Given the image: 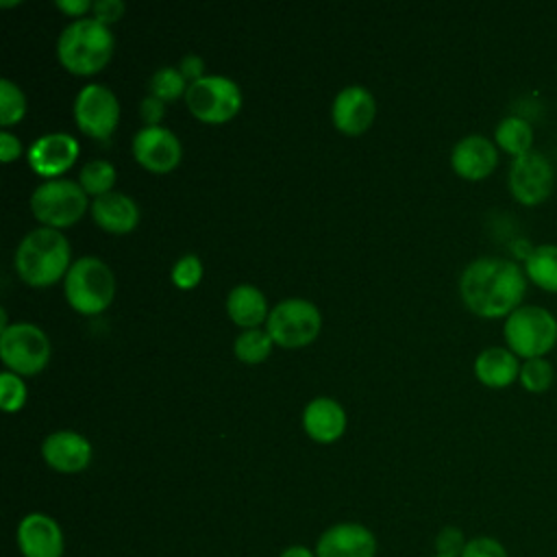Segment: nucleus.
Listing matches in <instances>:
<instances>
[{
	"mask_svg": "<svg viewBox=\"0 0 557 557\" xmlns=\"http://www.w3.org/2000/svg\"><path fill=\"white\" fill-rule=\"evenodd\" d=\"M0 359L7 370L17 374H37L48 366L50 339L37 324H9L0 331Z\"/></svg>",
	"mask_w": 557,
	"mask_h": 557,
	"instance_id": "9",
	"label": "nucleus"
},
{
	"mask_svg": "<svg viewBox=\"0 0 557 557\" xmlns=\"http://www.w3.org/2000/svg\"><path fill=\"white\" fill-rule=\"evenodd\" d=\"M466 537L463 531L459 527H444L440 529V533L435 535V555H444V557H461V550L466 548Z\"/></svg>",
	"mask_w": 557,
	"mask_h": 557,
	"instance_id": "32",
	"label": "nucleus"
},
{
	"mask_svg": "<svg viewBox=\"0 0 557 557\" xmlns=\"http://www.w3.org/2000/svg\"><path fill=\"white\" fill-rule=\"evenodd\" d=\"M133 157L146 170L163 174L178 165L183 148L174 131L168 126H141L133 135Z\"/></svg>",
	"mask_w": 557,
	"mask_h": 557,
	"instance_id": "13",
	"label": "nucleus"
},
{
	"mask_svg": "<svg viewBox=\"0 0 557 557\" xmlns=\"http://www.w3.org/2000/svg\"><path fill=\"white\" fill-rule=\"evenodd\" d=\"M176 67H178L181 74L187 78V83H194V81H198V78L205 76V59H202L200 54H196V52H187V54L178 61Z\"/></svg>",
	"mask_w": 557,
	"mask_h": 557,
	"instance_id": "36",
	"label": "nucleus"
},
{
	"mask_svg": "<svg viewBox=\"0 0 557 557\" xmlns=\"http://www.w3.org/2000/svg\"><path fill=\"white\" fill-rule=\"evenodd\" d=\"M124 9H126V4L122 0H96L91 7L94 17L107 26L111 22H117L124 15Z\"/></svg>",
	"mask_w": 557,
	"mask_h": 557,
	"instance_id": "34",
	"label": "nucleus"
},
{
	"mask_svg": "<svg viewBox=\"0 0 557 557\" xmlns=\"http://www.w3.org/2000/svg\"><path fill=\"white\" fill-rule=\"evenodd\" d=\"M165 113V102L152 94H148L141 102H139V115L146 122V126H159L161 117Z\"/></svg>",
	"mask_w": 557,
	"mask_h": 557,
	"instance_id": "35",
	"label": "nucleus"
},
{
	"mask_svg": "<svg viewBox=\"0 0 557 557\" xmlns=\"http://www.w3.org/2000/svg\"><path fill=\"white\" fill-rule=\"evenodd\" d=\"M78 183L87 196L98 198V196L111 191V187L115 183V168L107 159H91L81 168Z\"/></svg>",
	"mask_w": 557,
	"mask_h": 557,
	"instance_id": "26",
	"label": "nucleus"
},
{
	"mask_svg": "<svg viewBox=\"0 0 557 557\" xmlns=\"http://www.w3.org/2000/svg\"><path fill=\"white\" fill-rule=\"evenodd\" d=\"M96 224L109 233H128L139 222L137 202L122 191H107L89 205Z\"/></svg>",
	"mask_w": 557,
	"mask_h": 557,
	"instance_id": "20",
	"label": "nucleus"
},
{
	"mask_svg": "<svg viewBox=\"0 0 557 557\" xmlns=\"http://www.w3.org/2000/svg\"><path fill=\"white\" fill-rule=\"evenodd\" d=\"M87 209V194L81 183L70 178H48L30 194L33 215L52 228L74 224Z\"/></svg>",
	"mask_w": 557,
	"mask_h": 557,
	"instance_id": "6",
	"label": "nucleus"
},
{
	"mask_svg": "<svg viewBox=\"0 0 557 557\" xmlns=\"http://www.w3.org/2000/svg\"><path fill=\"white\" fill-rule=\"evenodd\" d=\"M527 274L520 263L505 257H476L459 276L463 305L481 318H507L522 305Z\"/></svg>",
	"mask_w": 557,
	"mask_h": 557,
	"instance_id": "1",
	"label": "nucleus"
},
{
	"mask_svg": "<svg viewBox=\"0 0 557 557\" xmlns=\"http://www.w3.org/2000/svg\"><path fill=\"white\" fill-rule=\"evenodd\" d=\"M376 113L374 96L363 85L342 87L331 104L333 124L346 135H359L370 128Z\"/></svg>",
	"mask_w": 557,
	"mask_h": 557,
	"instance_id": "18",
	"label": "nucleus"
},
{
	"mask_svg": "<svg viewBox=\"0 0 557 557\" xmlns=\"http://www.w3.org/2000/svg\"><path fill=\"white\" fill-rule=\"evenodd\" d=\"M26 113V96L11 78H0V124H17Z\"/></svg>",
	"mask_w": 557,
	"mask_h": 557,
	"instance_id": "29",
	"label": "nucleus"
},
{
	"mask_svg": "<svg viewBox=\"0 0 557 557\" xmlns=\"http://www.w3.org/2000/svg\"><path fill=\"white\" fill-rule=\"evenodd\" d=\"M226 313L235 324L242 329L259 326L263 320H268V302L259 287L250 283L235 285L226 296Z\"/></svg>",
	"mask_w": 557,
	"mask_h": 557,
	"instance_id": "22",
	"label": "nucleus"
},
{
	"mask_svg": "<svg viewBox=\"0 0 557 557\" xmlns=\"http://www.w3.org/2000/svg\"><path fill=\"white\" fill-rule=\"evenodd\" d=\"M450 165L461 178H468V181L487 178L498 165V146L494 144V139L481 133L463 135L461 139L455 141L450 150Z\"/></svg>",
	"mask_w": 557,
	"mask_h": 557,
	"instance_id": "17",
	"label": "nucleus"
},
{
	"mask_svg": "<svg viewBox=\"0 0 557 557\" xmlns=\"http://www.w3.org/2000/svg\"><path fill=\"white\" fill-rule=\"evenodd\" d=\"M115 48V37L96 17L72 20L57 39V57L74 74H96L107 65Z\"/></svg>",
	"mask_w": 557,
	"mask_h": 557,
	"instance_id": "3",
	"label": "nucleus"
},
{
	"mask_svg": "<svg viewBox=\"0 0 557 557\" xmlns=\"http://www.w3.org/2000/svg\"><path fill=\"white\" fill-rule=\"evenodd\" d=\"M187 85H189L187 78L174 65H163V67L154 70L152 76H150V94L161 98L163 102L174 100L178 96H185Z\"/></svg>",
	"mask_w": 557,
	"mask_h": 557,
	"instance_id": "28",
	"label": "nucleus"
},
{
	"mask_svg": "<svg viewBox=\"0 0 557 557\" xmlns=\"http://www.w3.org/2000/svg\"><path fill=\"white\" fill-rule=\"evenodd\" d=\"M553 379H555V370H553V363L546 357L524 359L522 366H520L518 381L527 392L542 394L553 385Z\"/></svg>",
	"mask_w": 557,
	"mask_h": 557,
	"instance_id": "27",
	"label": "nucleus"
},
{
	"mask_svg": "<svg viewBox=\"0 0 557 557\" xmlns=\"http://www.w3.org/2000/svg\"><path fill=\"white\" fill-rule=\"evenodd\" d=\"M26 400V385L13 370L0 372V405L4 411H17Z\"/></svg>",
	"mask_w": 557,
	"mask_h": 557,
	"instance_id": "31",
	"label": "nucleus"
},
{
	"mask_svg": "<svg viewBox=\"0 0 557 557\" xmlns=\"http://www.w3.org/2000/svg\"><path fill=\"white\" fill-rule=\"evenodd\" d=\"M78 152H81V146L76 137L63 131H54L37 137L28 146L26 157H28V165L39 176H46L48 181V178H59V174H63L76 161Z\"/></svg>",
	"mask_w": 557,
	"mask_h": 557,
	"instance_id": "16",
	"label": "nucleus"
},
{
	"mask_svg": "<svg viewBox=\"0 0 557 557\" xmlns=\"http://www.w3.org/2000/svg\"><path fill=\"white\" fill-rule=\"evenodd\" d=\"M431 557H444V555H435V553H433V555H431Z\"/></svg>",
	"mask_w": 557,
	"mask_h": 557,
	"instance_id": "40",
	"label": "nucleus"
},
{
	"mask_svg": "<svg viewBox=\"0 0 557 557\" xmlns=\"http://www.w3.org/2000/svg\"><path fill=\"white\" fill-rule=\"evenodd\" d=\"M272 344H274V339L268 333V329L252 326V329H244L235 337L233 350H235L239 361H244V363H259V361H263L270 355Z\"/></svg>",
	"mask_w": 557,
	"mask_h": 557,
	"instance_id": "25",
	"label": "nucleus"
},
{
	"mask_svg": "<svg viewBox=\"0 0 557 557\" xmlns=\"http://www.w3.org/2000/svg\"><path fill=\"white\" fill-rule=\"evenodd\" d=\"M503 335L518 357H546L557 344V315L542 305H520L505 318Z\"/></svg>",
	"mask_w": 557,
	"mask_h": 557,
	"instance_id": "4",
	"label": "nucleus"
},
{
	"mask_svg": "<svg viewBox=\"0 0 557 557\" xmlns=\"http://www.w3.org/2000/svg\"><path fill=\"white\" fill-rule=\"evenodd\" d=\"M63 289L70 307L78 313H100L104 311L115 294V278L111 268L100 257H81L72 261L67 274L63 276Z\"/></svg>",
	"mask_w": 557,
	"mask_h": 557,
	"instance_id": "5",
	"label": "nucleus"
},
{
	"mask_svg": "<svg viewBox=\"0 0 557 557\" xmlns=\"http://www.w3.org/2000/svg\"><path fill=\"white\" fill-rule=\"evenodd\" d=\"M185 102L191 115L200 122L222 124L239 111L242 89L224 74H205L187 85Z\"/></svg>",
	"mask_w": 557,
	"mask_h": 557,
	"instance_id": "8",
	"label": "nucleus"
},
{
	"mask_svg": "<svg viewBox=\"0 0 557 557\" xmlns=\"http://www.w3.org/2000/svg\"><path fill=\"white\" fill-rule=\"evenodd\" d=\"M170 276H172V283L176 287H181V289L196 287L200 283V278H202V261H200V257L194 255V252H187V255L178 257L174 261V265H172Z\"/></svg>",
	"mask_w": 557,
	"mask_h": 557,
	"instance_id": "30",
	"label": "nucleus"
},
{
	"mask_svg": "<svg viewBox=\"0 0 557 557\" xmlns=\"http://www.w3.org/2000/svg\"><path fill=\"white\" fill-rule=\"evenodd\" d=\"M461 557H509L503 542L490 535H476L466 542Z\"/></svg>",
	"mask_w": 557,
	"mask_h": 557,
	"instance_id": "33",
	"label": "nucleus"
},
{
	"mask_svg": "<svg viewBox=\"0 0 557 557\" xmlns=\"http://www.w3.org/2000/svg\"><path fill=\"white\" fill-rule=\"evenodd\" d=\"M520 366V357L507 346H487L474 359V376L487 387L503 389L518 381Z\"/></svg>",
	"mask_w": 557,
	"mask_h": 557,
	"instance_id": "21",
	"label": "nucleus"
},
{
	"mask_svg": "<svg viewBox=\"0 0 557 557\" xmlns=\"http://www.w3.org/2000/svg\"><path fill=\"white\" fill-rule=\"evenodd\" d=\"M376 535L361 522H335L315 540V557H376Z\"/></svg>",
	"mask_w": 557,
	"mask_h": 557,
	"instance_id": "14",
	"label": "nucleus"
},
{
	"mask_svg": "<svg viewBox=\"0 0 557 557\" xmlns=\"http://www.w3.org/2000/svg\"><path fill=\"white\" fill-rule=\"evenodd\" d=\"M322 315L320 309L307 298H283L278 300L265 320V329L274 344L283 348H300L313 342L320 333Z\"/></svg>",
	"mask_w": 557,
	"mask_h": 557,
	"instance_id": "7",
	"label": "nucleus"
},
{
	"mask_svg": "<svg viewBox=\"0 0 557 557\" xmlns=\"http://www.w3.org/2000/svg\"><path fill=\"white\" fill-rule=\"evenodd\" d=\"M57 7L63 11V13H67V15H72V17H81L83 13H87L94 4L89 2V0H57Z\"/></svg>",
	"mask_w": 557,
	"mask_h": 557,
	"instance_id": "38",
	"label": "nucleus"
},
{
	"mask_svg": "<svg viewBox=\"0 0 557 557\" xmlns=\"http://www.w3.org/2000/svg\"><path fill=\"white\" fill-rule=\"evenodd\" d=\"M91 442L72 429L52 431L41 442L44 461L61 474L83 472L91 463Z\"/></svg>",
	"mask_w": 557,
	"mask_h": 557,
	"instance_id": "15",
	"label": "nucleus"
},
{
	"mask_svg": "<svg viewBox=\"0 0 557 557\" xmlns=\"http://www.w3.org/2000/svg\"><path fill=\"white\" fill-rule=\"evenodd\" d=\"M527 278L544 292L557 294V244H537L522 263Z\"/></svg>",
	"mask_w": 557,
	"mask_h": 557,
	"instance_id": "24",
	"label": "nucleus"
},
{
	"mask_svg": "<svg viewBox=\"0 0 557 557\" xmlns=\"http://www.w3.org/2000/svg\"><path fill=\"white\" fill-rule=\"evenodd\" d=\"M20 150H22L20 139H17L13 133H9L7 128H2V131H0V159H2L4 163H9V161H13V159L20 157Z\"/></svg>",
	"mask_w": 557,
	"mask_h": 557,
	"instance_id": "37",
	"label": "nucleus"
},
{
	"mask_svg": "<svg viewBox=\"0 0 557 557\" xmlns=\"http://www.w3.org/2000/svg\"><path fill=\"white\" fill-rule=\"evenodd\" d=\"M302 426L313 442L331 444L346 431V411L335 398L315 396L305 405Z\"/></svg>",
	"mask_w": 557,
	"mask_h": 557,
	"instance_id": "19",
	"label": "nucleus"
},
{
	"mask_svg": "<svg viewBox=\"0 0 557 557\" xmlns=\"http://www.w3.org/2000/svg\"><path fill=\"white\" fill-rule=\"evenodd\" d=\"M278 557H315V550L307 544H289L281 550Z\"/></svg>",
	"mask_w": 557,
	"mask_h": 557,
	"instance_id": "39",
	"label": "nucleus"
},
{
	"mask_svg": "<svg viewBox=\"0 0 557 557\" xmlns=\"http://www.w3.org/2000/svg\"><path fill=\"white\" fill-rule=\"evenodd\" d=\"M74 120L85 135L107 139L120 120L117 96L102 83H87L74 98Z\"/></svg>",
	"mask_w": 557,
	"mask_h": 557,
	"instance_id": "11",
	"label": "nucleus"
},
{
	"mask_svg": "<svg viewBox=\"0 0 557 557\" xmlns=\"http://www.w3.org/2000/svg\"><path fill=\"white\" fill-rule=\"evenodd\" d=\"M15 544L22 557H63L65 535L61 524L44 511H28L15 529Z\"/></svg>",
	"mask_w": 557,
	"mask_h": 557,
	"instance_id": "12",
	"label": "nucleus"
},
{
	"mask_svg": "<svg viewBox=\"0 0 557 557\" xmlns=\"http://www.w3.org/2000/svg\"><path fill=\"white\" fill-rule=\"evenodd\" d=\"M507 185L511 196L527 207L544 202L555 187V165L542 152L531 148L529 152L513 157L509 163Z\"/></svg>",
	"mask_w": 557,
	"mask_h": 557,
	"instance_id": "10",
	"label": "nucleus"
},
{
	"mask_svg": "<svg viewBox=\"0 0 557 557\" xmlns=\"http://www.w3.org/2000/svg\"><path fill=\"white\" fill-rule=\"evenodd\" d=\"M72 248L67 237L52 226L28 231L15 248V270L20 278L35 287H46L63 278L70 270Z\"/></svg>",
	"mask_w": 557,
	"mask_h": 557,
	"instance_id": "2",
	"label": "nucleus"
},
{
	"mask_svg": "<svg viewBox=\"0 0 557 557\" xmlns=\"http://www.w3.org/2000/svg\"><path fill=\"white\" fill-rule=\"evenodd\" d=\"M494 144L507 154L520 157L533 148V126L522 115H505L494 128Z\"/></svg>",
	"mask_w": 557,
	"mask_h": 557,
	"instance_id": "23",
	"label": "nucleus"
}]
</instances>
